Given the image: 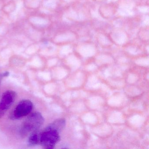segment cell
Returning a JSON list of instances; mask_svg holds the SVG:
<instances>
[{"mask_svg": "<svg viewBox=\"0 0 149 149\" xmlns=\"http://www.w3.org/2000/svg\"><path fill=\"white\" fill-rule=\"evenodd\" d=\"M16 94L13 91H8L3 94L0 101V118L2 117L15 101Z\"/></svg>", "mask_w": 149, "mask_h": 149, "instance_id": "cell-4", "label": "cell"}, {"mask_svg": "<svg viewBox=\"0 0 149 149\" xmlns=\"http://www.w3.org/2000/svg\"><path fill=\"white\" fill-rule=\"evenodd\" d=\"M40 136L37 133L35 132L32 133L29 138L28 142L29 143L32 145H34L38 144L40 142Z\"/></svg>", "mask_w": 149, "mask_h": 149, "instance_id": "cell-5", "label": "cell"}, {"mask_svg": "<svg viewBox=\"0 0 149 149\" xmlns=\"http://www.w3.org/2000/svg\"><path fill=\"white\" fill-rule=\"evenodd\" d=\"M44 118L41 114L35 112L31 114L23 123L20 131L22 136H26L29 133L34 132L43 124Z\"/></svg>", "mask_w": 149, "mask_h": 149, "instance_id": "cell-1", "label": "cell"}, {"mask_svg": "<svg viewBox=\"0 0 149 149\" xmlns=\"http://www.w3.org/2000/svg\"><path fill=\"white\" fill-rule=\"evenodd\" d=\"M33 109V103L28 100L21 101L16 105L12 114V118L17 119L24 117L30 114Z\"/></svg>", "mask_w": 149, "mask_h": 149, "instance_id": "cell-3", "label": "cell"}, {"mask_svg": "<svg viewBox=\"0 0 149 149\" xmlns=\"http://www.w3.org/2000/svg\"><path fill=\"white\" fill-rule=\"evenodd\" d=\"M59 131L48 126L40 136L41 145L46 149H53L60 140Z\"/></svg>", "mask_w": 149, "mask_h": 149, "instance_id": "cell-2", "label": "cell"}]
</instances>
